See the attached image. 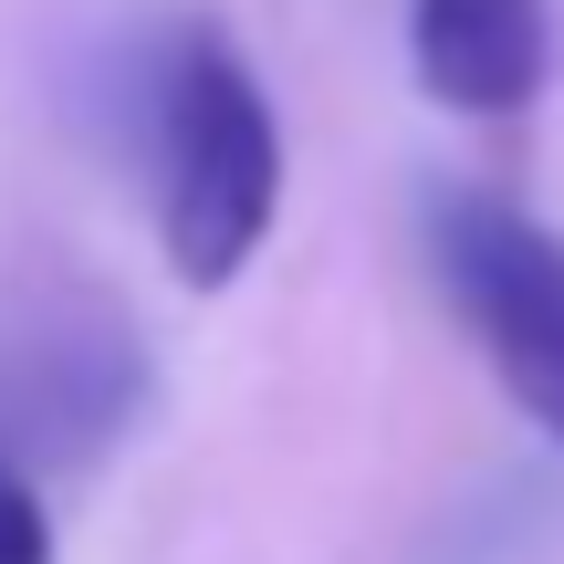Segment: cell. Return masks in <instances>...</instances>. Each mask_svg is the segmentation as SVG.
I'll use <instances>...</instances> for the list:
<instances>
[{
  "label": "cell",
  "instance_id": "cell-3",
  "mask_svg": "<svg viewBox=\"0 0 564 564\" xmlns=\"http://www.w3.org/2000/svg\"><path fill=\"white\" fill-rule=\"evenodd\" d=\"M408 63L449 116H523L554 74L544 0H408Z\"/></svg>",
  "mask_w": 564,
  "mask_h": 564
},
{
  "label": "cell",
  "instance_id": "cell-2",
  "mask_svg": "<svg viewBox=\"0 0 564 564\" xmlns=\"http://www.w3.org/2000/svg\"><path fill=\"white\" fill-rule=\"evenodd\" d=\"M429 272L470 324L481 366L512 387L533 429L564 449V241L502 188H429Z\"/></svg>",
  "mask_w": 564,
  "mask_h": 564
},
{
  "label": "cell",
  "instance_id": "cell-1",
  "mask_svg": "<svg viewBox=\"0 0 564 564\" xmlns=\"http://www.w3.org/2000/svg\"><path fill=\"white\" fill-rule=\"evenodd\" d=\"M158 241L188 293H230L282 220V116L220 21H178L147 74Z\"/></svg>",
  "mask_w": 564,
  "mask_h": 564
},
{
  "label": "cell",
  "instance_id": "cell-4",
  "mask_svg": "<svg viewBox=\"0 0 564 564\" xmlns=\"http://www.w3.org/2000/svg\"><path fill=\"white\" fill-rule=\"evenodd\" d=\"M0 564H53V523H42L32 481L0 460Z\"/></svg>",
  "mask_w": 564,
  "mask_h": 564
}]
</instances>
